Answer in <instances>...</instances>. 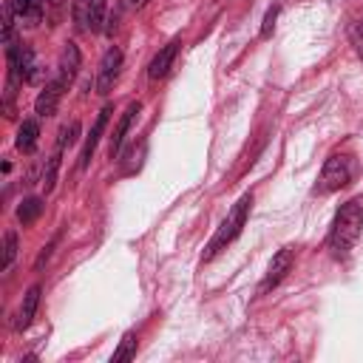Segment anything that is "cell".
Listing matches in <instances>:
<instances>
[{
	"label": "cell",
	"instance_id": "ba28073f",
	"mask_svg": "<svg viewBox=\"0 0 363 363\" xmlns=\"http://www.w3.org/2000/svg\"><path fill=\"white\" fill-rule=\"evenodd\" d=\"M139 111H142V105H139V102H130V105H128V111L122 113V119H119L116 130L111 133V147H108L111 159L119 153V147H122V142H125V133L130 130V125H133V119H136V113H139Z\"/></svg>",
	"mask_w": 363,
	"mask_h": 363
},
{
	"label": "cell",
	"instance_id": "5bb4252c",
	"mask_svg": "<svg viewBox=\"0 0 363 363\" xmlns=\"http://www.w3.org/2000/svg\"><path fill=\"white\" fill-rule=\"evenodd\" d=\"M40 213H43V199H37V196L23 199V204L17 207V218H20V224H31Z\"/></svg>",
	"mask_w": 363,
	"mask_h": 363
},
{
	"label": "cell",
	"instance_id": "7c38bea8",
	"mask_svg": "<svg viewBox=\"0 0 363 363\" xmlns=\"http://www.w3.org/2000/svg\"><path fill=\"white\" fill-rule=\"evenodd\" d=\"M37 136H40V125H37L34 119H26V122L20 125V130H17V139H14L17 150L31 153V150L37 147Z\"/></svg>",
	"mask_w": 363,
	"mask_h": 363
},
{
	"label": "cell",
	"instance_id": "44dd1931",
	"mask_svg": "<svg viewBox=\"0 0 363 363\" xmlns=\"http://www.w3.org/2000/svg\"><path fill=\"white\" fill-rule=\"evenodd\" d=\"M275 17H278V6L267 9V17H264V26H261V37H269L272 28H275Z\"/></svg>",
	"mask_w": 363,
	"mask_h": 363
},
{
	"label": "cell",
	"instance_id": "d6986e66",
	"mask_svg": "<svg viewBox=\"0 0 363 363\" xmlns=\"http://www.w3.org/2000/svg\"><path fill=\"white\" fill-rule=\"evenodd\" d=\"M105 3L108 0H91V28H99L105 20Z\"/></svg>",
	"mask_w": 363,
	"mask_h": 363
},
{
	"label": "cell",
	"instance_id": "52a82bcc",
	"mask_svg": "<svg viewBox=\"0 0 363 363\" xmlns=\"http://www.w3.org/2000/svg\"><path fill=\"white\" fill-rule=\"evenodd\" d=\"M62 82L54 77L51 82H45V88L40 91V96H37V102H34V111H37V116H51L54 111H57V105H60V96H62Z\"/></svg>",
	"mask_w": 363,
	"mask_h": 363
},
{
	"label": "cell",
	"instance_id": "ac0fdd59",
	"mask_svg": "<svg viewBox=\"0 0 363 363\" xmlns=\"http://www.w3.org/2000/svg\"><path fill=\"white\" fill-rule=\"evenodd\" d=\"M14 255H17V233L9 230V233L3 235V264H0V267L9 269L11 261H14Z\"/></svg>",
	"mask_w": 363,
	"mask_h": 363
},
{
	"label": "cell",
	"instance_id": "7402d4cb",
	"mask_svg": "<svg viewBox=\"0 0 363 363\" xmlns=\"http://www.w3.org/2000/svg\"><path fill=\"white\" fill-rule=\"evenodd\" d=\"M352 43H354L357 57L363 60V20H360V23H354V28H352Z\"/></svg>",
	"mask_w": 363,
	"mask_h": 363
},
{
	"label": "cell",
	"instance_id": "603a6c76",
	"mask_svg": "<svg viewBox=\"0 0 363 363\" xmlns=\"http://www.w3.org/2000/svg\"><path fill=\"white\" fill-rule=\"evenodd\" d=\"M54 244H57V238H54V241H51V244H48V247H45L43 252H40V258H37V269H40V267H43V264L48 261V255H51V250H54Z\"/></svg>",
	"mask_w": 363,
	"mask_h": 363
},
{
	"label": "cell",
	"instance_id": "7a4b0ae2",
	"mask_svg": "<svg viewBox=\"0 0 363 363\" xmlns=\"http://www.w3.org/2000/svg\"><path fill=\"white\" fill-rule=\"evenodd\" d=\"M250 207H252V196H250V193L235 201V207L230 210V216L224 218V224L218 227V233L210 238V244H207V250H204V261L216 258V255L241 233V227H244V221H247V216H250Z\"/></svg>",
	"mask_w": 363,
	"mask_h": 363
},
{
	"label": "cell",
	"instance_id": "cb8c5ba5",
	"mask_svg": "<svg viewBox=\"0 0 363 363\" xmlns=\"http://www.w3.org/2000/svg\"><path fill=\"white\" fill-rule=\"evenodd\" d=\"M145 3H147V0H136V6H139V9H142V6H145Z\"/></svg>",
	"mask_w": 363,
	"mask_h": 363
},
{
	"label": "cell",
	"instance_id": "6da1fadb",
	"mask_svg": "<svg viewBox=\"0 0 363 363\" xmlns=\"http://www.w3.org/2000/svg\"><path fill=\"white\" fill-rule=\"evenodd\" d=\"M360 230H363V207L357 201H346L337 216H335V224H332V233H329V247L335 255H346L354 241L360 238Z\"/></svg>",
	"mask_w": 363,
	"mask_h": 363
},
{
	"label": "cell",
	"instance_id": "277c9868",
	"mask_svg": "<svg viewBox=\"0 0 363 363\" xmlns=\"http://www.w3.org/2000/svg\"><path fill=\"white\" fill-rule=\"evenodd\" d=\"M292 261H295V252H292L289 247L278 250V252H275V258L269 261V269H267V275H264V281H261V289H258V292H269L272 286H278V284L286 278V272L292 269Z\"/></svg>",
	"mask_w": 363,
	"mask_h": 363
},
{
	"label": "cell",
	"instance_id": "4fadbf2b",
	"mask_svg": "<svg viewBox=\"0 0 363 363\" xmlns=\"http://www.w3.org/2000/svg\"><path fill=\"white\" fill-rule=\"evenodd\" d=\"M37 303H40V286L34 284V286H31V289L23 295V306H20V315H17V329H26V326L34 320Z\"/></svg>",
	"mask_w": 363,
	"mask_h": 363
},
{
	"label": "cell",
	"instance_id": "9a60e30c",
	"mask_svg": "<svg viewBox=\"0 0 363 363\" xmlns=\"http://www.w3.org/2000/svg\"><path fill=\"white\" fill-rule=\"evenodd\" d=\"M133 352H136V335H133V332H128V335L122 337L119 349L111 354V363H122V360H130V357H133Z\"/></svg>",
	"mask_w": 363,
	"mask_h": 363
},
{
	"label": "cell",
	"instance_id": "8992f818",
	"mask_svg": "<svg viewBox=\"0 0 363 363\" xmlns=\"http://www.w3.org/2000/svg\"><path fill=\"white\" fill-rule=\"evenodd\" d=\"M77 71H79V48L74 43H65L60 51V62H57V79L62 85H71Z\"/></svg>",
	"mask_w": 363,
	"mask_h": 363
},
{
	"label": "cell",
	"instance_id": "3957f363",
	"mask_svg": "<svg viewBox=\"0 0 363 363\" xmlns=\"http://www.w3.org/2000/svg\"><path fill=\"white\" fill-rule=\"evenodd\" d=\"M349 179H352V162H349V156L335 153V156L326 159V164L320 170V179L315 184V193H335V190L346 187Z\"/></svg>",
	"mask_w": 363,
	"mask_h": 363
},
{
	"label": "cell",
	"instance_id": "30bf717a",
	"mask_svg": "<svg viewBox=\"0 0 363 363\" xmlns=\"http://www.w3.org/2000/svg\"><path fill=\"white\" fill-rule=\"evenodd\" d=\"M176 51H179V43H176V40L167 43V45L153 57V62H150V68H147V77H150V79H162V77L170 71V65H173V60H176Z\"/></svg>",
	"mask_w": 363,
	"mask_h": 363
},
{
	"label": "cell",
	"instance_id": "e0dca14e",
	"mask_svg": "<svg viewBox=\"0 0 363 363\" xmlns=\"http://www.w3.org/2000/svg\"><path fill=\"white\" fill-rule=\"evenodd\" d=\"M60 153H62V147L57 145V150H54V156L48 159V167H45V173H43V190H45V193L54 190V179H57V167H60Z\"/></svg>",
	"mask_w": 363,
	"mask_h": 363
},
{
	"label": "cell",
	"instance_id": "8fae6325",
	"mask_svg": "<svg viewBox=\"0 0 363 363\" xmlns=\"http://www.w3.org/2000/svg\"><path fill=\"white\" fill-rule=\"evenodd\" d=\"M11 11L26 23V26H37L43 17V3L40 0H9Z\"/></svg>",
	"mask_w": 363,
	"mask_h": 363
},
{
	"label": "cell",
	"instance_id": "2e32d148",
	"mask_svg": "<svg viewBox=\"0 0 363 363\" xmlns=\"http://www.w3.org/2000/svg\"><path fill=\"white\" fill-rule=\"evenodd\" d=\"M74 23L79 31L91 28V0H74Z\"/></svg>",
	"mask_w": 363,
	"mask_h": 363
},
{
	"label": "cell",
	"instance_id": "5b68a950",
	"mask_svg": "<svg viewBox=\"0 0 363 363\" xmlns=\"http://www.w3.org/2000/svg\"><path fill=\"white\" fill-rule=\"evenodd\" d=\"M119 65H122V51L119 48H108L102 62H99V79H96V88L99 94H108L119 77Z\"/></svg>",
	"mask_w": 363,
	"mask_h": 363
},
{
	"label": "cell",
	"instance_id": "ffe728a7",
	"mask_svg": "<svg viewBox=\"0 0 363 363\" xmlns=\"http://www.w3.org/2000/svg\"><path fill=\"white\" fill-rule=\"evenodd\" d=\"M14 17H17V14H14L11 6L6 3V6H3V40H6V43H11V26H14L11 20H14Z\"/></svg>",
	"mask_w": 363,
	"mask_h": 363
},
{
	"label": "cell",
	"instance_id": "9c48e42d",
	"mask_svg": "<svg viewBox=\"0 0 363 363\" xmlns=\"http://www.w3.org/2000/svg\"><path fill=\"white\" fill-rule=\"evenodd\" d=\"M108 113H111V108H102V111L96 113V122H94L91 133H88L85 147H82V156H79V167H88V162H91V156H94V150H96V145H99V136H102V130H105V125H108Z\"/></svg>",
	"mask_w": 363,
	"mask_h": 363
}]
</instances>
